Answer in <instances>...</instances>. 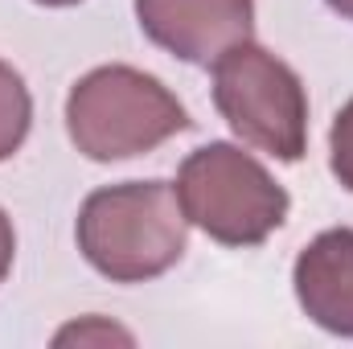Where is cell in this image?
I'll return each instance as SVG.
<instances>
[{
  "mask_svg": "<svg viewBox=\"0 0 353 349\" xmlns=\"http://www.w3.org/2000/svg\"><path fill=\"white\" fill-rule=\"evenodd\" d=\"M74 239L83 259L111 283H144L185 255L189 218L169 181H128L90 193Z\"/></svg>",
  "mask_w": 353,
  "mask_h": 349,
  "instance_id": "1",
  "label": "cell"
},
{
  "mask_svg": "<svg viewBox=\"0 0 353 349\" xmlns=\"http://www.w3.org/2000/svg\"><path fill=\"white\" fill-rule=\"evenodd\" d=\"M189 128V115L161 79L136 66H99L66 94V132L90 161H128Z\"/></svg>",
  "mask_w": 353,
  "mask_h": 349,
  "instance_id": "2",
  "label": "cell"
},
{
  "mask_svg": "<svg viewBox=\"0 0 353 349\" xmlns=\"http://www.w3.org/2000/svg\"><path fill=\"white\" fill-rule=\"evenodd\" d=\"M185 218L222 247H259L288 222V189L239 144H205L176 169Z\"/></svg>",
  "mask_w": 353,
  "mask_h": 349,
  "instance_id": "3",
  "label": "cell"
},
{
  "mask_svg": "<svg viewBox=\"0 0 353 349\" xmlns=\"http://www.w3.org/2000/svg\"><path fill=\"white\" fill-rule=\"evenodd\" d=\"M214 107L222 119L275 161L308 152V90L300 74L255 41H239L214 58Z\"/></svg>",
  "mask_w": 353,
  "mask_h": 349,
  "instance_id": "4",
  "label": "cell"
},
{
  "mask_svg": "<svg viewBox=\"0 0 353 349\" xmlns=\"http://www.w3.org/2000/svg\"><path fill=\"white\" fill-rule=\"evenodd\" d=\"M144 37L181 62L214 66L239 41L255 33V0H136Z\"/></svg>",
  "mask_w": 353,
  "mask_h": 349,
  "instance_id": "5",
  "label": "cell"
},
{
  "mask_svg": "<svg viewBox=\"0 0 353 349\" xmlns=\"http://www.w3.org/2000/svg\"><path fill=\"white\" fill-rule=\"evenodd\" d=\"M292 288L312 325L353 337V230L333 226L316 235L292 267Z\"/></svg>",
  "mask_w": 353,
  "mask_h": 349,
  "instance_id": "6",
  "label": "cell"
},
{
  "mask_svg": "<svg viewBox=\"0 0 353 349\" xmlns=\"http://www.w3.org/2000/svg\"><path fill=\"white\" fill-rule=\"evenodd\" d=\"M29 123H33L29 87H25V79L8 62H0V161H8L25 144Z\"/></svg>",
  "mask_w": 353,
  "mask_h": 349,
  "instance_id": "7",
  "label": "cell"
},
{
  "mask_svg": "<svg viewBox=\"0 0 353 349\" xmlns=\"http://www.w3.org/2000/svg\"><path fill=\"white\" fill-rule=\"evenodd\" d=\"M54 346H136V337L107 317H83V321L58 329Z\"/></svg>",
  "mask_w": 353,
  "mask_h": 349,
  "instance_id": "8",
  "label": "cell"
},
{
  "mask_svg": "<svg viewBox=\"0 0 353 349\" xmlns=\"http://www.w3.org/2000/svg\"><path fill=\"white\" fill-rule=\"evenodd\" d=\"M329 169L353 193V99L333 119V132H329Z\"/></svg>",
  "mask_w": 353,
  "mask_h": 349,
  "instance_id": "9",
  "label": "cell"
},
{
  "mask_svg": "<svg viewBox=\"0 0 353 349\" xmlns=\"http://www.w3.org/2000/svg\"><path fill=\"white\" fill-rule=\"evenodd\" d=\"M12 255H17V235H12V218L0 210V283L12 271Z\"/></svg>",
  "mask_w": 353,
  "mask_h": 349,
  "instance_id": "10",
  "label": "cell"
},
{
  "mask_svg": "<svg viewBox=\"0 0 353 349\" xmlns=\"http://www.w3.org/2000/svg\"><path fill=\"white\" fill-rule=\"evenodd\" d=\"M329 8H333V12H341L345 21H353V0H329Z\"/></svg>",
  "mask_w": 353,
  "mask_h": 349,
  "instance_id": "11",
  "label": "cell"
},
{
  "mask_svg": "<svg viewBox=\"0 0 353 349\" xmlns=\"http://www.w3.org/2000/svg\"><path fill=\"white\" fill-rule=\"evenodd\" d=\"M37 4H46V8H70V4H79V0H37Z\"/></svg>",
  "mask_w": 353,
  "mask_h": 349,
  "instance_id": "12",
  "label": "cell"
}]
</instances>
